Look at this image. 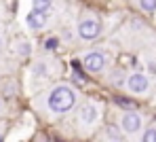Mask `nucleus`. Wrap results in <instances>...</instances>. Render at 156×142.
<instances>
[{
    "mask_svg": "<svg viewBox=\"0 0 156 142\" xmlns=\"http://www.w3.org/2000/svg\"><path fill=\"white\" fill-rule=\"evenodd\" d=\"M74 104H76V93H74V89H70L66 85L55 87L49 95V108L53 113H66Z\"/></svg>",
    "mask_w": 156,
    "mask_h": 142,
    "instance_id": "f257e3e1",
    "label": "nucleus"
},
{
    "mask_svg": "<svg viewBox=\"0 0 156 142\" xmlns=\"http://www.w3.org/2000/svg\"><path fill=\"white\" fill-rule=\"evenodd\" d=\"M78 34H80V38H84V40H91V38H95L97 34H99V21L97 19H82L80 21V26H78Z\"/></svg>",
    "mask_w": 156,
    "mask_h": 142,
    "instance_id": "f03ea898",
    "label": "nucleus"
},
{
    "mask_svg": "<svg viewBox=\"0 0 156 142\" xmlns=\"http://www.w3.org/2000/svg\"><path fill=\"white\" fill-rule=\"evenodd\" d=\"M82 64H84V68L89 72H99V70H104V66H105V55L104 53H87V57L82 59Z\"/></svg>",
    "mask_w": 156,
    "mask_h": 142,
    "instance_id": "7ed1b4c3",
    "label": "nucleus"
},
{
    "mask_svg": "<svg viewBox=\"0 0 156 142\" xmlns=\"http://www.w3.org/2000/svg\"><path fill=\"white\" fill-rule=\"evenodd\" d=\"M120 123H122V129L125 132H129V134H135L139 127H141V117L137 113H125L122 114V119H120Z\"/></svg>",
    "mask_w": 156,
    "mask_h": 142,
    "instance_id": "20e7f679",
    "label": "nucleus"
},
{
    "mask_svg": "<svg viewBox=\"0 0 156 142\" xmlns=\"http://www.w3.org/2000/svg\"><path fill=\"white\" fill-rule=\"evenodd\" d=\"M127 85H129V89L133 91V93H141V91L148 89V79H146V74L135 72V74H131V77H129Z\"/></svg>",
    "mask_w": 156,
    "mask_h": 142,
    "instance_id": "39448f33",
    "label": "nucleus"
},
{
    "mask_svg": "<svg viewBox=\"0 0 156 142\" xmlns=\"http://www.w3.org/2000/svg\"><path fill=\"white\" fill-rule=\"evenodd\" d=\"M47 17L49 15H44V13H38V11H32L30 15H27V28H32V30H40V28H44V24H47Z\"/></svg>",
    "mask_w": 156,
    "mask_h": 142,
    "instance_id": "423d86ee",
    "label": "nucleus"
},
{
    "mask_svg": "<svg viewBox=\"0 0 156 142\" xmlns=\"http://www.w3.org/2000/svg\"><path fill=\"white\" fill-rule=\"evenodd\" d=\"M80 121L82 123H95L97 121V108L93 104H84L80 108Z\"/></svg>",
    "mask_w": 156,
    "mask_h": 142,
    "instance_id": "0eeeda50",
    "label": "nucleus"
},
{
    "mask_svg": "<svg viewBox=\"0 0 156 142\" xmlns=\"http://www.w3.org/2000/svg\"><path fill=\"white\" fill-rule=\"evenodd\" d=\"M53 9L51 2H42V0H38V2H34V11H38V13H44V15H49Z\"/></svg>",
    "mask_w": 156,
    "mask_h": 142,
    "instance_id": "6e6552de",
    "label": "nucleus"
},
{
    "mask_svg": "<svg viewBox=\"0 0 156 142\" xmlns=\"http://www.w3.org/2000/svg\"><path fill=\"white\" fill-rule=\"evenodd\" d=\"M139 6H141L144 11L152 13V11H156V0H141V2H139Z\"/></svg>",
    "mask_w": 156,
    "mask_h": 142,
    "instance_id": "1a4fd4ad",
    "label": "nucleus"
},
{
    "mask_svg": "<svg viewBox=\"0 0 156 142\" xmlns=\"http://www.w3.org/2000/svg\"><path fill=\"white\" fill-rule=\"evenodd\" d=\"M144 142H156V127L146 129V134H144Z\"/></svg>",
    "mask_w": 156,
    "mask_h": 142,
    "instance_id": "9d476101",
    "label": "nucleus"
},
{
    "mask_svg": "<svg viewBox=\"0 0 156 142\" xmlns=\"http://www.w3.org/2000/svg\"><path fill=\"white\" fill-rule=\"evenodd\" d=\"M57 45H59V38H55V36L44 40V49H49V51H55V49H57Z\"/></svg>",
    "mask_w": 156,
    "mask_h": 142,
    "instance_id": "9b49d317",
    "label": "nucleus"
},
{
    "mask_svg": "<svg viewBox=\"0 0 156 142\" xmlns=\"http://www.w3.org/2000/svg\"><path fill=\"white\" fill-rule=\"evenodd\" d=\"M108 134H110V138H112L114 142H120V140H122V136H118V134H116V127H110V129H108Z\"/></svg>",
    "mask_w": 156,
    "mask_h": 142,
    "instance_id": "f8f14e48",
    "label": "nucleus"
},
{
    "mask_svg": "<svg viewBox=\"0 0 156 142\" xmlns=\"http://www.w3.org/2000/svg\"><path fill=\"white\" fill-rule=\"evenodd\" d=\"M116 104H118V106H127V108H133V102H131V100H125V98H116Z\"/></svg>",
    "mask_w": 156,
    "mask_h": 142,
    "instance_id": "ddd939ff",
    "label": "nucleus"
},
{
    "mask_svg": "<svg viewBox=\"0 0 156 142\" xmlns=\"http://www.w3.org/2000/svg\"><path fill=\"white\" fill-rule=\"evenodd\" d=\"M148 70H150V72H154V74H156V62H150V66H148Z\"/></svg>",
    "mask_w": 156,
    "mask_h": 142,
    "instance_id": "4468645a",
    "label": "nucleus"
},
{
    "mask_svg": "<svg viewBox=\"0 0 156 142\" xmlns=\"http://www.w3.org/2000/svg\"><path fill=\"white\" fill-rule=\"evenodd\" d=\"M0 49H2V38H0Z\"/></svg>",
    "mask_w": 156,
    "mask_h": 142,
    "instance_id": "2eb2a0df",
    "label": "nucleus"
},
{
    "mask_svg": "<svg viewBox=\"0 0 156 142\" xmlns=\"http://www.w3.org/2000/svg\"><path fill=\"white\" fill-rule=\"evenodd\" d=\"M0 142H2V136H0Z\"/></svg>",
    "mask_w": 156,
    "mask_h": 142,
    "instance_id": "dca6fc26",
    "label": "nucleus"
}]
</instances>
